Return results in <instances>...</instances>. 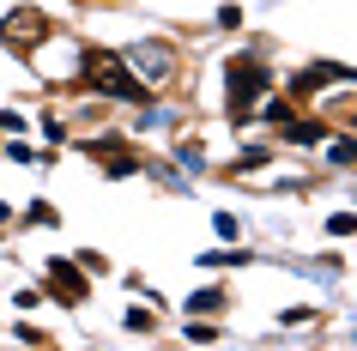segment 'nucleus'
<instances>
[{"mask_svg":"<svg viewBox=\"0 0 357 351\" xmlns=\"http://www.w3.org/2000/svg\"><path fill=\"white\" fill-rule=\"evenodd\" d=\"M261 91H266V67H255V61H230V110L248 115Z\"/></svg>","mask_w":357,"mask_h":351,"instance_id":"obj_1","label":"nucleus"},{"mask_svg":"<svg viewBox=\"0 0 357 351\" xmlns=\"http://www.w3.org/2000/svg\"><path fill=\"white\" fill-rule=\"evenodd\" d=\"M85 79L103 85V91H115V97H146V85H139L133 73H121V61H109V55H91V61H85Z\"/></svg>","mask_w":357,"mask_h":351,"instance_id":"obj_2","label":"nucleus"},{"mask_svg":"<svg viewBox=\"0 0 357 351\" xmlns=\"http://www.w3.org/2000/svg\"><path fill=\"white\" fill-rule=\"evenodd\" d=\"M169 49L164 43H146V49H133V67H146V79H169Z\"/></svg>","mask_w":357,"mask_h":351,"instance_id":"obj_3","label":"nucleus"}]
</instances>
